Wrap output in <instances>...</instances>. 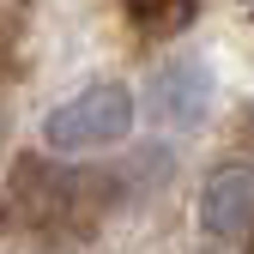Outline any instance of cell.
Masks as SVG:
<instances>
[{"label":"cell","mask_w":254,"mask_h":254,"mask_svg":"<svg viewBox=\"0 0 254 254\" xmlns=\"http://www.w3.org/2000/svg\"><path fill=\"white\" fill-rule=\"evenodd\" d=\"M133 91H127L121 79H97V85H85L73 91L67 103H55L49 121H43V151L55 157H85V151H109L121 145L127 133H133Z\"/></svg>","instance_id":"cell-1"},{"label":"cell","mask_w":254,"mask_h":254,"mask_svg":"<svg viewBox=\"0 0 254 254\" xmlns=\"http://www.w3.org/2000/svg\"><path fill=\"white\" fill-rule=\"evenodd\" d=\"M212 97H218V79L200 55H176L164 67H151V79H145V115L170 133H194L212 115Z\"/></svg>","instance_id":"cell-2"},{"label":"cell","mask_w":254,"mask_h":254,"mask_svg":"<svg viewBox=\"0 0 254 254\" xmlns=\"http://www.w3.org/2000/svg\"><path fill=\"white\" fill-rule=\"evenodd\" d=\"M200 230L218 242L254 236V164H224L200 188Z\"/></svg>","instance_id":"cell-3"},{"label":"cell","mask_w":254,"mask_h":254,"mask_svg":"<svg viewBox=\"0 0 254 254\" xmlns=\"http://www.w3.org/2000/svg\"><path fill=\"white\" fill-rule=\"evenodd\" d=\"M127 6V24L145 30V37H176L182 24H194L200 0H121Z\"/></svg>","instance_id":"cell-4"},{"label":"cell","mask_w":254,"mask_h":254,"mask_svg":"<svg viewBox=\"0 0 254 254\" xmlns=\"http://www.w3.org/2000/svg\"><path fill=\"white\" fill-rule=\"evenodd\" d=\"M248 254H254V248H248Z\"/></svg>","instance_id":"cell-5"}]
</instances>
